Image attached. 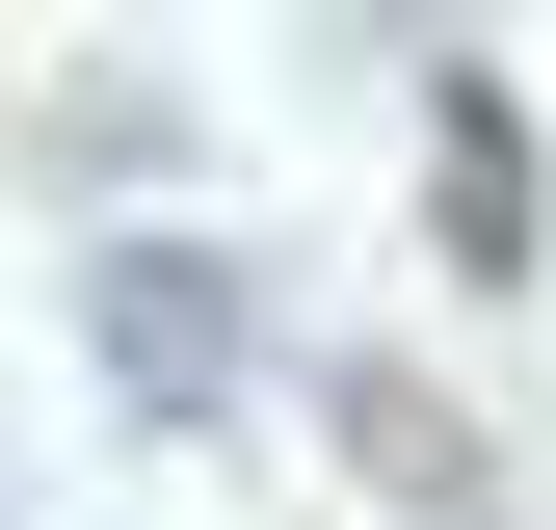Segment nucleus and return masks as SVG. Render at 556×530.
<instances>
[{
	"label": "nucleus",
	"instance_id": "1",
	"mask_svg": "<svg viewBox=\"0 0 556 530\" xmlns=\"http://www.w3.org/2000/svg\"><path fill=\"white\" fill-rule=\"evenodd\" d=\"M80 318H106V371L160 398V425H239V292H213L186 239H106V265H80Z\"/></svg>",
	"mask_w": 556,
	"mask_h": 530
},
{
	"label": "nucleus",
	"instance_id": "2",
	"mask_svg": "<svg viewBox=\"0 0 556 530\" xmlns=\"http://www.w3.org/2000/svg\"><path fill=\"white\" fill-rule=\"evenodd\" d=\"M425 160H451V265L504 292V265L556 239V213H530V106H504V80H451V106H425Z\"/></svg>",
	"mask_w": 556,
	"mask_h": 530
}]
</instances>
